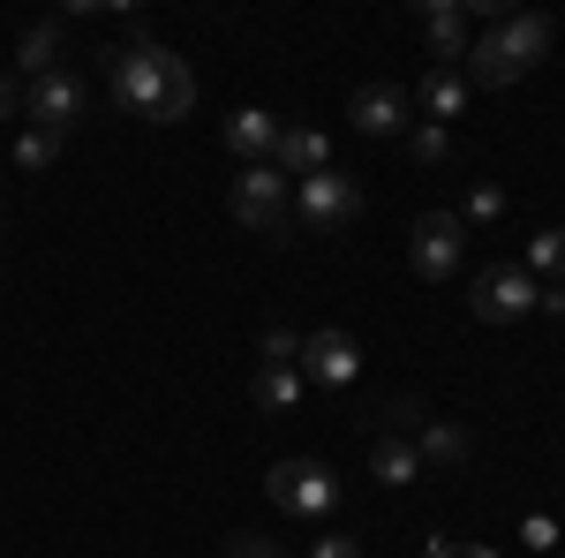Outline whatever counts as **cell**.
I'll return each instance as SVG.
<instances>
[{
    "mask_svg": "<svg viewBox=\"0 0 565 558\" xmlns=\"http://www.w3.org/2000/svg\"><path fill=\"white\" fill-rule=\"evenodd\" d=\"M415 272L423 280H452L460 272V257H468V227H460V212H423L415 219Z\"/></svg>",
    "mask_w": 565,
    "mask_h": 558,
    "instance_id": "cell-7",
    "label": "cell"
},
{
    "mask_svg": "<svg viewBox=\"0 0 565 558\" xmlns=\"http://www.w3.org/2000/svg\"><path fill=\"white\" fill-rule=\"evenodd\" d=\"M106 76H114V98L129 106L136 122H151V129H174V122H189V106H196L189 61L159 39H129L121 53H106Z\"/></svg>",
    "mask_w": 565,
    "mask_h": 558,
    "instance_id": "cell-1",
    "label": "cell"
},
{
    "mask_svg": "<svg viewBox=\"0 0 565 558\" xmlns=\"http://www.w3.org/2000/svg\"><path fill=\"white\" fill-rule=\"evenodd\" d=\"M23 114H31V129L68 136L76 122H84V84H76L68 69H53V76H39V84H23Z\"/></svg>",
    "mask_w": 565,
    "mask_h": 558,
    "instance_id": "cell-8",
    "label": "cell"
},
{
    "mask_svg": "<svg viewBox=\"0 0 565 558\" xmlns=\"http://www.w3.org/2000/svg\"><path fill=\"white\" fill-rule=\"evenodd\" d=\"M460 76H468V91H505V84H521V69H513L505 39H498V23L468 39V53H460Z\"/></svg>",
    "mask_w": 565,
    "mask_h": 558,
    "instance_id": "cell-10",
    "label": "cell"
},
{
    "mask_svg": "<svg viewBox=\"0 0 565 558\" xmlns=\"http://www.w3.org/2000/svg\"><path fill=\"white\" fill-rule=\"evenodd\" d=\"M468 309L482 325H521L527 309H543V287L527 280V264H482L468 287Z\"/></svg>",
    "mask_w": 565,
    "mask_h": 558,
    "instance_id": "cell-4",
    "label": "cell"
},
{
    "mask_svg": "<svg viewBox=\"0 0 565 558\" xmlns=\"http://www.w3.org/2000/svg\"><path fill=\"white\" fill-rule=\"evenodd\" d=\"M415 453H423V468H468V453H476V438L460 423H415Z\"/></svg>",
    "mask_w": 565,
    "mask_h": 558,
    "instance_id": "cell-17",
    "label": "cell"
},
{
    "mask_svg": "<svg viewBox=\"0 0 565 558\" xmlns=\"http://www.w3.org/2000/svg\"><path fill=\"white\" fill-rule=\"evenodd\" d=\"M61 144H68V136H53V129H23V136H15V167H23V173H45L53 159H61Z\"/></svg>",
    "mask_w": 565,
    "mask_h": 558,
    "instance_id": "cell-21",
    "label": "cell"
},
{
    "mask_svg": "<svg viewBox=\"0 0 565 558\" xmlns=\"http://www.w3.org/2000/svg\"><path fill=\"white\" fill-rule=\"evenodd\" d=\"M543 309H551V317H565V287H551V295H543Z\"/></svg>",
    "mask_w": 565,
    "mask_h": 558,
    "instance_id": "cell-28",
    "label": "cell"
},
{
    "mask_svg": "<svg viewBox=\"0 0 565 558\" xmlns=\"http://www.w3.org/2000/svg\"><path fill=\"white\" fill-rule=\"evenodd\" d=\"M309 558H362V544H354V536H317Z\"/></svg>",
    "mask_w": 565,
    "mask_h": 558,
    "instance_id": "cell-26",
    "label": "cell"
},
{
    "mask_svg": "<svg viewBox=\"0 0 565 558\" xmlns=\"http://www.w3.org/2000/svg\"><path fill=\"white\" fill-rule=\"evenodd\" d=\"M354 219H362V181H348L340 167H324V173H309V181H295V227L302 234H348Z\"/></svg>",
    "mask_w": 565,
    "mask_h": 558,
    "instance_id": "cell-3",
    "label": "cell"
},
{
    "mask_svg": "<svg viewBox=\"0 0 565 558\" xmlns=\"http://www.w3.org/2000/svg\"><path fill=\"white\" fill-rule=\"evenodd\" d=\"M218 558H279V544H271V536H226Z\"/></svg>",
    "mask_w": 565,
    "mask_h": 558,
    "instance_id": "cell-25",
    "label": "cell"
},
{
    "mask_svg": "<svg viewBox=\"0 0 565 558\" xmlns=\"http://www.w3.org/2000/svg\"><path fill=\"white\" fill-rule=\"evenodd\" d=\"M407 98H415V114H423L430 129H445V122H460V114H468V98H476V91H468V76H460V69H430V76L407 91Z\"/></svg>",
    "mask_w": 565,
    "mask_h": 558,
    "instance_id": "cell-12",
    "label": "cell"
},
{
    "mask_svg": "<svg viewBox=\"0 0 565 558\" xmlns=\"http://www.w3.org/2000/svg\"><path fill=\"white\" fill-rule=\"evenodd\" d=\"M271 167L287 173V181H309V173L332 167V144L317 129H279V151H271Z\"/></svg>",
    "mask_w": 565,
    "mask_h": 558,
    "instance_id": "cell-16",
    "label": "cell"
},
{
    "mask_svg": "<svg viewBox=\"0 0 565 558\" xmlns=\"http://www.w3.org/2000/svg\"><path fill=\"white\" fill-rule=\"evenodd\" d=\"M543 272L565 280V227H543V234L527 242V280H535V287H543Z\"/></svg>",
    "mask_w": 565,
    "mask_h": 558,
    "instance_id": "cell-20",
    "label": "cell"
},
{
    "mask_svg": "<svg viewBox=\"0 0 565 558\" xmlns=\"http://www.w3.org/2000/svg\"><path fill=\"white\" fill-rule=\"evenodd\" d=\"M498 212H505V197H498L490 181H476V189H468V212H460V227H468V219H476V227H490Z\"/></svg>",
    "mask_w": 565,
    "mask_h": 558,
    "instance_id": "cell-23",
    "label": "cell"
},
{
    "mask_svg": "<svg viewBox=\"0 0 565 558\" xmlns=\"http://www.w3.org/2000/svg\"><path fill=\"white\" fill-rule=\"evenodd\" d=\"M53 53H61V23H31L23 45H15V76H23V84L53 76Z\"/></svg>",
    "mask_w": 565,
    "mask_h": 558,
    "instance_id": "cell-19",
    "label": "cell"
},
{
    "mask_svg": "<svg viewBox=\"0 0 565 558\" xmlns=\"http://www.w3.org/2000/svg\"><path fill=\"white\" fill-rule=\"evenodd\" d=\"M460 558H498V551H490V544H468V551H460Z\"/></svg>",
    "mask_w": 565,
    "mask_h": 558,
    "instance_id": "cell-29",
    "label": "cell"
},
{
    "mask_svg": "<svg viewBox=\"0 0 565 558\" xmlns=\"http://www.w3.org/2000/svg\"><path fill=\"white\" fill-rule=\"evenodd\" d=\"M23 114V76H0V122H15Z\"/></svg>",
    "mask_w": 565,
    "mask_h": 558,
    "instance_id": "cell-27",
    "label": "cell"
},
{
    "mask_svg": "<svg viewBox=\"0 0 565 558\" xmlns=\"http://www.w3.org/2000/svg\"><path fill=\"white\" fill-rule=\"evenodd\" d=\"M302 355V333L295 325H264V362H295Z\"/></svg>",
    "mask_w": 565,
    "mask_h": 558,
    "instance_id": "cell-24",
    "label": "cell"
},
{
    "mask_svg": "<svg viewBox=\"0 0 565 558\" xmlns=\"http://www.w3.org/2000/svg\"><path fill=\"white\" fill-rule=\"evenodd\" d=\"M249 400H257L264 415H287V408H302V370H295V362H264L257 386H249Z\"/></svg>",
    "mask_w": 565,
    "mask_h": 558,
    "instance_id": "cell-18",
    "label": "cell"
},
{
    "mask_svg": "<svg viewBox=\"0 0 565 558\" xmlns=\"http://www.w3.org/2000/svg\"><path fill=\"white\" fill-rule=\"evenodd\" d=\"M348 122L362 136H399L415 122V98H407V84H362L348 98Z\"/></svg>",
    "mask_w": 565,
    "mask_h": 558,
    "instance_id": "cell-9",
    "label": "cell"
},
{
    "mask_svg": "<svg viewBox=\"0 0 565 558\" xmlns=\"http://www.w3.org/2000/svg\"><path fill=\"white\" fill-rule=\"evenodd\" d=\"M423 39H430V53L445 69H460V53L476 39V15H468L460 0H423Z\"/></svg>",
    "mask_w": 565,
    "mask_h": 558,
    "instance_id": "cell-11",
    "label": "cell"
},
{
    "mask_svg": "<svg viewBox=\"0 0 565 558\" xmlns=\"http://www.w3.org/2000/svg\"><path fill=\"white\" fill-rule=\"evenodd\" d=\"M279 114H264V106H242L234 122H226V151L234 159H249V167H271V151H279Z\"/></svg>",
    "mask_w": 565,
    "mask_h": 558,
    "instance_id": "cell-13",
    "label": "cell"
},
{
    "mask_svg": "<svg viewBox=\"0 0 565 558\" xmlns=\"http://www.w3.org/2000/svg\"><path fill=\"white\" fill-rule=\"evenodd\" d=\"M370 475H377L385 491L423 483V453H415V438H407V430H377V438H370Z\"/></svg>",
    "mask_w": 565,
    "mask_h": 558,
    "instance_id": "cell-14",
    "label": "cell"
},
{
    "mask_svg": "<svg viewBox=\"0 0 565 558\" xmlns=\"http://www.w3.org/2000/svg\"><path fill=\"white\" fill-rule=\"evenodd\" d=\"M264 498L279 506V514H324L332 498H340V483L324 461H279V468L264 475Z\"/></svg>",
    "mask_w": 565,
    "mask_h": 558,
    "instance_id": "cell-6",
    "label": "cell"
},
{
    "mask_svg": "<svg viewBox=\"0 0 565 558\" xmlns=\"http://www.w3.org/2000/svg\"><path fill=\"white\" fill-rule=\"evenodd\" d=\"M498 39H505V53H513V69L527 76V69L551 53L558 31H551V15H513V8H505V15H498Z\"/></svg>",
    "mask_w": 565,
    "mask_h": 558,
    "instance_id": "cell-15",
    "label": "cell"
},
{
    "mask_svg": "<svg viewBox=\"0 0 565 558\" xmlns=\"http://www.w3.org/2000/svg\"><path fill=\"white\" fill-rule=\"evenodd\" d=\"M226 212L257 227L264 242H295V181L279 167H242V181L226 189Z\"/></svg>",
    "mask_w": 565,
    "mask_h": 558,
    "instance_id": "cell-2",
    "label": "cell"
},
{
    "mask_svg": "<svg viewBox=\"0 0 565 558\" xmlns=\"http://www.w3.org/2000/svg\"><path fill=\"white\" fill-rule=\"evenodd\" d=\"M295 370H302V386L348 392L354 378H362V347H354L340 325H324V333H302V355H295Z\"/></svg>",
    "mask_w": 565,
    "mask_h": 558,
    "instance_id": "cell-5",
    "label": "cell"
},
{
    "mask_svg": "<svg viewBox=\"0 0 565 558\" xmlns=\"http://www.w3.org/2000/svg\"><path fill=\"white\" fill-rule=\"evenodd\" d=\"M407 151H415V167H445V159H452V129L415 122V129H407Z\"/></svg>",
    "mask_w": 565,
    "mask_h": 558,
    "instance_id": "cell-22",
    "label": "cell"
}]
</instances>
